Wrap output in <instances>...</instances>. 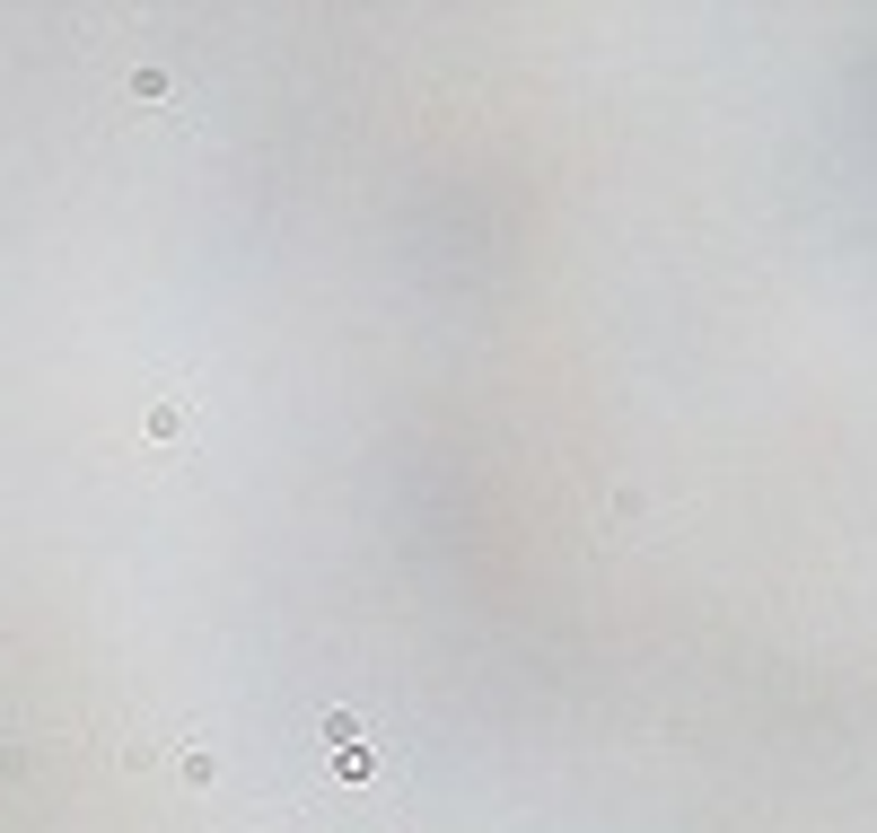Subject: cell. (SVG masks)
<instances>
[{"instance_id": "1", "label": "cell", "mask_w": 877, "mask_h": 833, "mask_svg": "<svg viewBox=\"0 0 877 833\" xmlns=\"http://www.w3.org/2000/svg\"><path fill=\"white\" fill-rule=\"evenodd\" d=\"M176 772H185V790H211V781H220V754H211V746H185Z\"/></svg>"}, {"instance_id": "2", "label": "cell", "mask_w": 877, "mask_h": 833, "mask_svg": "<svg viewBox=\"0 0 877 833\" xmlns=\"http://www.w3.org/2000/svg\"><path fill=\"white\" fill-rule=\"evenodd\" d=\"M185 421H194V404H185V395H176V404H158V413H149V430H158V439H185Z\"/></svg>"}]
</instances>
